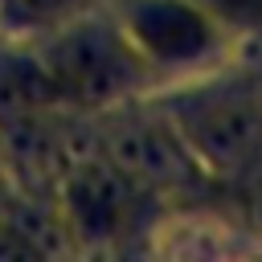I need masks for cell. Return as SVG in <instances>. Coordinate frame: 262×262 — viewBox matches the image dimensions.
<instances>
[{
    "label": "cell",
    "mask_w": 262,
    "mask_h": 262,
    "mask_svg": "<svg viewBox=\"0 0 262 262\" xmlns=\"http://www.w3.org/2000/svg\"><path fill=\"white\" fill-rule=\"evenodd\" d=\"M106 0H0V37H16V41H37L49 29L102 8Z\"/></svg>",
    "instance_id": "cell-5"
},
{
    "label": "cell",
    "mask_w": 262,
    "mask_h": 262,
    "mask_svg": "<svg viewBox=\"0 0 262 262\" xmlns=\"http://www.w3.org/2000/svg\"><path fill=\"white\" fill-rule=\"evenodd\" d=\"M33 45L49 70L61 106L82 119H98L119 106H131L135 94L151 82L147 61L131 49L106 4L49 29Z\"/></svg>",
    "instance_id": "cell-1"
},
{
    "label": "cell",
    "mask_w": 262,
    "mask_h": 262,
    "mask_svg": "<svg viewBox=\"0 0 262 262\" xmlns=\"http://www.w3.org/2000/svg\"><path fill=\"white\" fill-rule=\"evenodd\" d=\"M41 196L53 209L70 250H98L135 229V217L143 205V184L131 180L90 135L53 172V180L45 184Z\"/></svg>",
    "instance_id": "cell-2"
},
{
    "label": "cell",
    "mask_w": 262,
    "mask_h": 262,
    "mask_svg": "<svg viewBox=\"0 0 262 262\" xmlns=\"http://www.w3.org/2000/svg\"><path fill=\"white\" fill-rule=\"evenodd\" d=\"M66 111L33 41L0 37V127Z\"/></svg>",
    "instance_id": "cell-4"
},
{
    "label": "cell",
    "mask_w": 262,
    "mask_h": 262,
    "mask_svg": "<svg viewBox=\"0 0 262 262\" xmlns=\"http://www.w3.org/2000/svg\"><path fill=\"white\" fill-rule=\"evenodd\" d=\"M106 12L151 74L180 70L213 45V16L196 0H106Z\"/></svg>",
    "instance_id": "cell-3"
},
{
    "label": "cell",
    "mask_w": 262,
    "mask_h": 262,
    "mask_svg": "<svg viewBox=\"0 0 262 262\" xmlns=\"http://www.w3.org/2000/svg\"><path fill=\"white\" fill-rule=\"evenodd\" d=\"M209 16H229V20H254L262 16V0H196Z\"/></svg>",
    "instance_id": "cell-6"
},
{
    "label": "cell",
    "mask_w": 262,
    "mask_h": 262,
    "mask_svg": "<svg viewBox=\"0 0 262 262\" xmlns=\"http://www.w3.org/2000/svg\"><path fill=\"white\" fill-rule=\"evenodd\" d=\"M8 192H16V184H12V168H8L4 147H0V196H8Z\"/></svg>",
    "instance_id": "cell-7"
}]
</instances>
